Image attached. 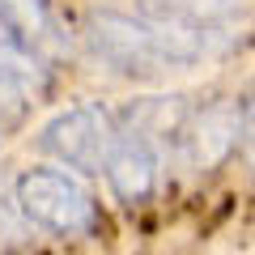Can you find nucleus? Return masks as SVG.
Wrapping results in <instances>:
<instances>
[{"instance_id": "39448f33", "label": "nucleus", "mask_w": 255, "mask_h": 255, "mask_svg": "<svg viewBox=\"0 0 255 255\" xmlns=\"http://www.w3.org/2000/svg\"><path fill=\"white\" fill-rule=\"evenodd\" d=\"M157 170H162V153H157L153 140L119 128L115 145H111V153H107V166H102L111 191H115V200L128 204V209L149 204L153 191H157Z\"/></svg>"}, {"instance_id": "f03ea898", "label": "nucleus", "mask_w": 255, "mask_h": 255, "mask_svg": "<svg viewBox=\"0 0 255 255\" xmlns=\"http://www.w3.org/2000/svg\"><path fill=\"white\" fill-rule=\"evenodd\" d=\"M17 200L21 213L34 230H47L55 238L85 234L98 217L94 196L85 191V183L77 174L60 170V166H30L17 174Z\"/></svg>"}, {"instance_id": "f257e3e1", "label": "nucleus", "mask_w": 255, "mask_h": 255, "mask_svg": "<svg viewBox=\"0 0 255 255\" xmlns=\"http://www.w3.org/2000/svg\"><path fill=\"white\" fill-rule=\"evenodd\" d=\"M85 43H90V51L107 68H115L124 77L153 81V77L179 68L170 47H166V34L153 21L119 13V9H90L85 13Z\"/></svg>"}, {"instance_id": "0eeeda50", "label": "nucleus", "mask_w": 255, "mask_h": 255, "mask_svg": "<svg viewBox=\"0 0 255 255\" xmlns=\"http://www.w3.org/2000/svg\"><path fill=\"white\" fill-rule=\"evenodd\" d=\"M238 13H243V0H140V17L217 38Z\"/></svg>"}, {"instance_id": "6e6552de", "label": "nucleus", "mask_w": 255, "mask_h": 255, "mask_svg": "<svg viewBox=\"0 0 255 255\" xmlns=\"http://www.w3.org/2000/svg\"><path fill=\"white\" fill-rule=\"evenodd\" d=\"M0 68L21 77V81H47V64L17 38V30L4 21V13H0Z\"/></svg>"}, {"instance_id": "20e7f679", "label": "nucleus", "mask_w": 255, "mask_h": 255, "mask_svg": "<svg viewBox=\"0 0 255 255\" xmlns=\"http://www.w3.org/2000/svg\"><path fill=\"white\" fill-rule=\"evenodd\" d=\"M191 170H217L243 149V98H213L191 107L179 140Z\"/></svg>"}, {"instance_id": "423d86ee", "label": "nucleus", "mask_w": 255, "mask_h": 255, "mask_svg": "<svg viewBox=\"0 0 255 255\" xmlns=\"http://www.w3.org/2000/svg\"><path fill=\"white\" fill-rule=\"evenodd\" d=\"M0 13H4V21L17 30V38L47 68L68 51V38H64V30H60V21H55L47 0H0Z\"/></svg>"}, {"instance_id": "1a4fd4ad", "label": "nucleus", "mask_w": 255, "mask_h": 255, "mask_svg": "<svg viewBox=\"0 0 255 255\" xmlns=\"http://www.w3.org/2000/svg\"><path fill=\"white\" fill-rule=\"evenodd\" d=\"M30 221L21 213V200H17V179H4L0 174V243H21L30 234Z\"/></svg>"}, {"instance_id": "9b49d317", "label": "nucleus", "mask_w": 255, "mask_h": 255, "mask_svg": "<svg viewBox=\"0 0 255 255\" xmlns=\"http://www.w3.org/2000/svg\"><path fill=\"white\" fill-rule=\"evenodd\" d=\"M238 153H243V162L255 170V90L243 98V149H238Z\"/></svg>"}, {"instance_id": "9d476101", "label": "nucleus", "mask_w": 255, "mask_h": 255, "mask_svg": "<svg viewBox=\"0 0 255 255\" xmlns=\"http://www.w3.org/2000/svg\"><path fill=\"white\" fill-rule=\"evenodd\" d=\"M21 115H26V81L0 68V128L21 124Z\"/></svg>"}, {"instance_id": "7ed1b4c3", "label": "nucleus", "mask_w": 255, "mask_h": 255, "mask_svg": "<svg viewBox=\"0 0 255 255\" xmlns=\"http://www.w3.org/2000/svg\"><path fill=\"white\" fill-rule=\"evenodd\" d=\"M119 136V119L98 102H77V107L60 111L43 124L38 132V149L51 153L77 174H102L107 153Z\"/></svg>"}]
</instances>
